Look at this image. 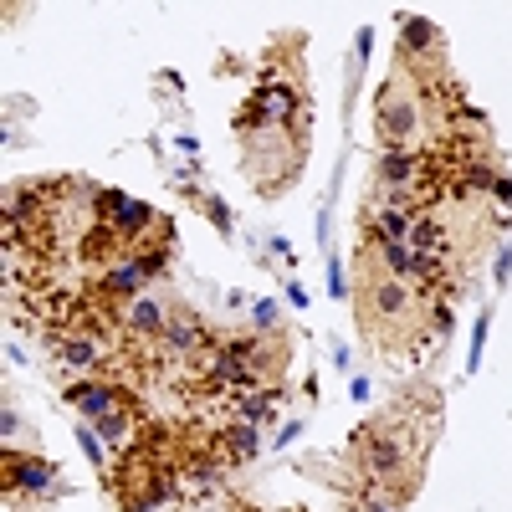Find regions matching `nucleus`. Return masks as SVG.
I'll use <instances>...</instances> for the list:
<instances>
[{"label": "nucleus", "instance_id": "nucleus-1", "mask_svg": "<svg viewBox=\"0 0 512 512\" xmlns=\"http://www.w3.org/2000/svg\"><path fill=\"white\" fill-rule=\"evenodd\" d=\"M431 436H436L431 420L415 415V405H400L395 415L364 425V441H359L364 477L384 497H405L420 482V451H425V441H431Z\"/></svg>", "mask_w": 512, "mask_h": 512}, {"label": "nucleus", "instance_id": "nucleus-2", "mask_svg": "<svg viewBox=\"0 0 512 512\" xmlns=\"http://www.w3.org/2000/svg\"><path fill=\"white\" fill-rule=\"evenodd\" d=\"M359 328L379 349H405L425 333V292L359 256Z\"/></svg>", "mask_w": 512, "mask_h": 512}, {"label": "nucleus", "instance_id": "nucleus-3", "mask_svg": "<svg viewBox=\"0 0 512 512\" xmlns=\"http://www.w3.org/2000/svg\"><path fill=\"white\" fill-rule=\"evenodd\" d=\"M52 354H57V364H67V369H77V374H93V369H103V359H108V349L98 344V338H88V333H62Z\"/></svg>", "mask_w": 512, "mask_h": 512}, {"label": "nucleus", "instance_id": "nucleus-4", "mask_svg": "<svg viewBox=\"0 0 512 512\" xmlns=\"http://www.w3.org/2000/svg\"><path fill=\"white\" fill-rule=\"evenodd\" d=\"M205 512H241V507H231V502H226V507H205Z\"/></svg>", "mask_w": 512, "mask_h": 512}]
</instances>
